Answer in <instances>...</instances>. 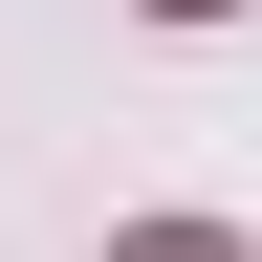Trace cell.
I'll list each match as a JSON object with an SVG mask.
<instances>
[{"label":"cell","instance_id":"6da1fadb","mask_svg":"<svg viewBox=\"0 0 262 262\" xmlns=\"http://www.w3.org/2000/svg\"><path fill=\"white\" fill-rule=\"evenodd\" d=\"M110 262H241V241H219V219H153V241H110Z\"/></svg>","mask_w":262,"mask_h":262},{"label":"cell","instance_id":"7a4b0ae2","mask_svg":"<svg viewBox=\"0 0 262 262\" xmlns=\"http://www.w3.org/2000/svg\"><path fill=\"white\" fill-rule=\"evenodd\" d=\"M153 22H219V0H153Z\"/></svg>","mask_w":262,"mask_h":262}]
</instances>
